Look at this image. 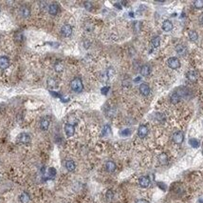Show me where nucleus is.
Returning <instances> with one entry per match:
<instances>
[{"mask_svg": "<svg viewBox=\"0 0 203 203\" xmlns=\"http://www.w3.org/2000/svg\"><path fill=\"white\" fill-rule=\"evenodd\" d=\"M151 44L154 48H159L160 45H161V40L159 36H155L151 39Z\"/></svg>", "mask_w": 203, "mask_h": 203, "instance_id": "obj_28", "label": "nucleus"}, {"mask_svg": "<svg viewBox=\"0 0 203 203\" xmlns=\"http://www.w3.org/2000/svg\"><path fill=\"white\" fill-rule=\"evenodd\" d=\"M189 144L191 145V147L193 148H198L200 146V142H199V140L196 139V138H190L189 139Z\"/></svg>", "mask_w": 203, "mask_h": 203, "instance_id": "obj_27", "label": "nucleus"}, {"mask_svg": "<svg viewBox=\"0 0 203 203\" xmlns=\"http://www.w3.org/2000/svg\"><path fill=\"white\" fill-rule=\"evenodd\" d=\"M150 183H151L150 177H147V176L140 177L139 178V185L142 187V188H147V187H149Z\"/></svg>", "mask_w": 203, "mask_h": 203, "instance_id": "obj_7", "label": "nucleus"}, {"mask_svg": "<svg viewBox=\"0 0 203 203\" xmlns=\"http://www.w3.org/2000/svg\"><path fill=\"white\" fill-rule=\"evenodd\" d=\"M10 66V59L7 56H0V69L6 70Z\"/></svg>", "mask_w": 203, "mask_h": 203, "instance_id": "obj_13", "label": "nucleus"}, {"mask_svg": "<svg viewBox=\"0 0 203 203\" xmlns=\"http://www.w3.org/2000/svg\"><path fill=\"white\" fill-rule=\"evenodd\" d=\"M167 65L169 68L173 69V70H177L180 67V61L178 57L176 56H172L170 58H168L167 60Z\"/></svg>", "mask_w": 203, "mask_h": 203, "instance_id": "obj_3", "label": "nucleus"}, {"mask_svg": "<svg viewBox=\"0 0 203 203\" xmlns=\"http://www.w3.org/2000/svg\"><path fill=\"white\" fill-rule=\"evenodd\" d=\"M70 88L75 92H81L84 90V84L80 77H75L70 82Z\"/></svg>", "mask_w": 203, "mask_h": 203, "instance_id": "obj_1", "label": "nucleus"}, {"mask_svg": "<svg viewBox=\"0 0 203 203\" xmlns=\"http://www.w3.org/2000/svg\"><path fill=\"white\" fill-rule=\"evenodd\" d=\"M65 166H66V168H67V170H68V172H73V171L75 170V168H76V164H75V162H74L73 160H68V161H66Z\"/></svg>", "mask_w": 203, "mask_h": 203, "instance_id": "obj_23", "label": "nucleus"}, {"mask_svg": "<svg viewBox=\"0 0 203 203\" xmlns=\"http://www.w3.org/2000/svg\"><path fill=\"white\" fill-rule=\"evenodd\" d=\"M116 163L114 161H111V160H108L106 163H105V170L108 172V173H113V172L116 171Z\"/></svg>", "mask_w": 203, "mask_h": 203, "instance_id": "obj_16", "label": "nucleus"}, {"mask_svg": "<svg viewBox=\"0 0 203 203\" xmlns=\"http://www.w3.org/2000/svg\"><path fill=\"white\" fill-rule=\"evenodd\" d=\"M19 200L21 203H29L30 200V196L27 192H23L19 196Z\"/></svg>", "mask_w": 203, "mask_h": 203, "instance_id": "obj_21", "label": "nucleus"}, {"mask_svg": "<svg viewBox=\"0 0 203 203\" xmlns=\"http://www.w3.org/2000/svg\"><path fill=\"white\" fill-rule=\"evenodd\" d=\"M120 135H121V136H128V135H131V130H130V129H124V130H122V131L120 133Z\"/></svg>", "mask_w": 203, "mask_h": 203, "instance_id": "obj_31", "label": "nucleus"}, {"mask_svg": "<svg viewBox=\"0 0 203 203\" xmlns=\"http://www.w3.org/2000/svg\"><path fill=\"white\" fill-rule=\"evenodd\" d=\"M179 96L181 97V98H186V99H189L193 97V93H192V91L187 88V87H179L178 89V91H176Z\"/></svg>", "mask_w": 203, "mask_h": 203, "instance_id": "obj_2", "label": "nucleus"}, {"mask_svg": "<svg viewBox=\"0 0 203 203\" xmlns=\"http://www.w3.org/2000/svg\"><path fill=\"white\" fill-rule=\"evenodd\" d=\"M148 135V128L146 125H139L138 128V135L140 138H144Z\"/></svg>", "mask_w": 203, "mask_h": 203, "instance_id": "obj_9", "label": "nucleus"}, {"mask_svg": "<svg viewBox=\"0 0 203 203\" xmlns=\"http://www.w3.org/2000/svg\"><path fill=\"white\" fill-rule=\"evenodd\" d=\"M139 72H140V74H142L143 76L147 77V76L151 73V67H150L149 65L145 64V65H143V66L140 67Z\"/></svg>", "mask_w": 203, "mask_h": 203, "instance_id": "obj_17", "label": "nucleus"}, {"mask_svg": "<svg viewBox=\"0 0 203 203\" xmlns=\"http://www.w3.org/2000/svg\"><path fill=\"white\" fill-rule=\"evenodd\" d=\"M139 92L142 93L143 96H144V97L149 96V93L151 92L150 87L148 86L147 83H140V85L139 87Z\"/></svg>", "mask_w": 203, "mask_h": 203, "instance_id": "obj_10", "label": "nucleus"}, {"mask_svg": "<svg viewBox=\"0 0 203 203\" xmlns=\"http://www.w3.org/2000/svg\"><path fill=\"white\" fill-rule=\"evenodd\" d=\"M84 6H85V8H86L87 11H90V10L92 9V4H91V2H85V3H84Z\"/></svg>", "mask_w": 203, "mask_h": 203, "instance_id": "obj_34", "label": "nucleus"}, {"mask_svg": "<svg viewBox=\"0 0 203 203\" xmlns=\"http://www.w3.org/2000/svg\"><path fill=\"white\" fill-rule=\"evenodd\" d=\"M54 70H55V72H57V73L63 72V71H64V64L62 63L61 61H57L56 63L54 64Z\"/></svg>", "mask_w": 203, "mask_h": 203, "instance_id": "obj_26", "label": "nucleus"}, {"mask_svg": "<svg viewBox=\"0 0 203 203\" xmlns=\"http://www.w3.org/2000/svg\"><path fill=\"white\" fill-rule=\"evenodd\" d=\"M176 52L180 56H185L188 54V50H187L186 46H184L183 44H178L176 46Z\"/></svg>", "mask_w": 203, "mask_h": 203, "instance_id": "obj_11", "label": "nucleus"}, {"mask_svg": "<svg viewBox=\"0 0 203 203\" xmlns=\"http://www.w3.org/2000/svg\"><path fill=\"white\" fill-rule=\"evenodd\" d=\"M46 83H48V86H49V88H51V89H55V88L58 87V83H57V81L53 78V77H49Z\"/></svg>", "mask_w": 203, "mask_h": 203, "instance_id": "obj_24", "label": "nucleus"}, {"mask_svg": "<svg viewBox=\"0 0 203 203\" xmlns=\"http://www.w3.org/2000/svg\"><path fill=\"white\" fill-rule=\"evenodd\" d=\"M105 196H106L107 200H111V199L113 198V196H114V194H113V192H112L111 190H108V191L106 192Z\"/></svg>", "mask_w": 203, "mask_h": 203, "instance_id": "obj_33", "label": "nucleus"}, {"mask_svg": "<svg viewBox=\"0 0 203 203\" xmlns=\"http://www.w3.org/2000/svg\"><path fill=\"white\" fill-rule=\"evenodd\" d=\"M194 7L196 9H203V0H196V1L194 2Z\"/></svg>", "mask_w": 203, "mask_h": 203, "instance_id": "obj_30", "label": "nucleus"}, {"mask_svg": "<svg viewBox=\"0 0 203 203\" xmlns=\"http://www.w3.org/2000/svg\"><path fill=\"white\" fill-rule=\"evenodd\" d=\"M199 202H200V203H203V199H200V200H199Z\"/></svg>", "mask_w": 203, "mask_h": 203, "instance_id": "obj_37", "label": "nucleus"}, {"mask_svg": "<svg viewBox=\"0 0 203 203\" xmlns=\"http://www.w3.org/2000/svg\"><path fill=\"white\" fill-rule=\"evenodd\" d=\"M188 36H189L190 40H191V41H193V42H195V41H196V40L198 39V34L196 32V31H194V30H191V31H189V33H188Z\"/></svg>", "mask_w": 203, "mask_h": 203, "instance_id": "obj_25", "label": "nucleus"}, {"mask_svg": "<svg viewBox=\"0 0 203 203\" xmlns=\"http://www.w3.org/2000/svg\"><path fill=\"white\" fill-rule=\"evenodd\" d=\"M50 124H51V120H50V117H44L42 120H41V123H40V126H41V129L43 131H46L50 127Z\"/></svg>", "mask_w": 203, "mask_h": 203, "instance_id": "obj_18", "label": "nucleus"}, {"mask_svg": "<svg viewBox=\"0 0 203 203\" xmlns=\"http://www.w3.org/2000/svg\"><path fill=\"white\" fill-rule=\"evenodd\" d=\"M19 12H20V14L22 15L23 17H29V15H30V10H29V8L27 7V6H22V7H20Z\"/></svg>", "mask_w": 203, "mask_h": 203, "instance_id": "obj_20", "label": "nucleus"}, {"mask_svg": "<svg viewBox=\"0 0 203 203\" xmlns=\"http://www.w3.org/2000/svg\"><path fill=\"white\" fill-rule=\"evenodd\" d=\"M111 134V128L109 125H105V126L104 127L103 129V132H102V135L104 136H107L108 135H110Z\"/></svg>", "mask_w": 203, "mask_h": 203, "instance_id": "obj_29", "label": "nucleus"}, {"mask_svg": "<svg viewBox=\"0 0 203 203\" xmlns=\"http://www.w3.org/2000/svg\"><path fill=\"white\" fill-rule=\"evenodd\" d=\"M48 10H49V13L51 15H56L59 12V6L56 3H52L49 6Z\"/></svg>", "mask_w": 203, "mask_h": 203, "instance_id": "obj_19", "label": "nucleus"}, {"mask_svg": "<svg viewBox=\"0 0 203 203\" xmlns=\"http://www.w3.org/2000/svg\"><path fill=\"white\" fill-rule=\"evenodd\" d=\"M64 130H65V133H66L67 136H68V137L73 136L74 134H75V127L73 126L72 124H70V123H67V124H65Z\"/></svg>", "mask_w": 203, "mask_h": 203, "instance_id": "obj_8", "label": "nucleus"}, {"mask_svg": "<svg viewBox=\"0 0 203 203\" xmlns=\"http://www.w3.org/2000/svg\"><path fill=\"white\" fill-rule=\"evenodd\" d=\"M159 161L161 165H166L168 163V155L165 153H161L159 155Z\"/></svg>", "mask_w": 203, "mask_h": 203, "instance_id": "obj_22", "label": "nucleus"}, {"mask_svg": "<svg viewBox=\"0 0 203 203\" xmlns=\"http://www.w3.org/2000/svg\"><path fill=\"white\" fill-rule=\"evenodd\" d=\"M32 141V137L27 133H22L17 136V142L21 144H29Z\"/></svg>", "mask_w": 203, "mask_h": 203, "instance_id": "obj_5", "label": "nucleus"}, {"mask_svg": "<svg viewBox=\"0 0 203 203\" xmlns=\"http://www.w3.org/2000/svg\"><path fill=\"white\" fill-rule=\"evenodd\" d=\"M136 203H149V201L148 200H146V199H138L137 201H136Z\"/></svg>", "mask_w": 203, "mask_h": 203, "instance_id": "obj_35", "label": "nucleus"}, {"mask_svg": "<svg viewBox=\"0 0 203 203\" xmlns=\"http://www.w3.org/2000/svg\"><path fill=\"white\" fill-rule=\"evenodd\" d=\"M172 139H173L174 143L179 145L184 141V134L181 131H178V132L173 134V135H172Z\"/></svg>", "mask_w": 203, "mask_h": 203, "instance_id": "obj_4", "label": "nucleus"}, {"mask_svg": "<svg viewBox=\"0 0 203 203\" xmlns=\"http://www.w3.org/2000/svg\"><path fill=\"white\" fill-rule=\"evenodd\" d=\"M186 77H187V79H188L190 82H196L197 78H198V75H197V73L196 71L191 70L189 72H187Z\"/></svg>", "mask_w": 203, "mask_h": 203, "instance_id": "obj_12", "label": "nucleus"}, {"mask_svg": "<svg viewBox=\"0 0 203 203\" xmlns=\"http://www.w3.org/2000/svg\"><path fill=\"white\" fill-rule=\"evenodd\" d=\"M200 23L203 25V14L201 15V17H200Z\"/></svg>", "mask_w": 203, "mask_h": 203, "instance_id": "obj_36", "label": "nucleus"}, {"mask_svg": "<svg viewBox=\"0 0 203 203\" xmlns=\"http://www.w3.org/2000/svg\"><path fill=\"white\" fill-rule=\"evenodd\" d=\"M61 34L65 37H69L72 35V27L68 24L64 25L61 28Z\"/></svg>", "mask_w": 203, "mask_h": 203, "instance_id": "obj_6", "label": "nucleus"}, {"mask_svg": "<svg viewBox=\"0 0 203 203\" xmlns=\"http://www.w3.org/2000/svg\"><path fill=\"white\" fill-rule=\"evenodd\" d=\"M161 28H162V30L164 31V32L169 33V32H171L172 30H173V23H172L170 20H164L162 22Z\"/></svg>", "mask_w": 203, "mask_h": 203, "instance_id": "obj_15", "label": "nucleus"}, {"mask_svg": "<svg viewBox=\"0 0 203 203\" xmlns=\"http://www.w3.org/2000/svg\"><path fill=\"white\" fill-rule=\"evenodd\" d=\"M49 176H50L51 178H52V177H54L56 176V170H55V168L51 167V168L49 169Z\"/></svg>", "mask_w": 203, "mask_h": 203, "instance_id": "obj_32", "label": "nucleus"}, {"mask_svg": "<svg viewBox=\"0 0 203 203\" xmlns=\"http://www.w3.org/2000/svg\"><path fill=\"white\" fill-rule=\"evenodd\" d=\"M180 99H181V97L179 96V93L177 92H172L169 96V100L172 104H178L180 101Z\"/></svg>", "mask_w": 203, "mask_h": 203, "instance_id": "obj_14", "label": "nucleus"}]
</instances>
